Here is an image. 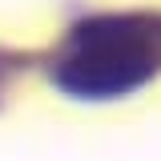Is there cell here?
Returning <instances> with one entry per match:
<instances>
[{
  "instance_id": "1",
  "label": "cell",
  "mask_w": 161,
  "mask_h": 161,
  "mask_svg": "<svg viewBox=\"0 0 161 161\" xmlns=\"http://www.w3.org/2000/svg\"><path fill=\"white\" fill-rule=\"evenodd\" d=\"M161 73V12L85 16L53 57V80L80 101H117Z\"/></svg>"
}]
</instances>
